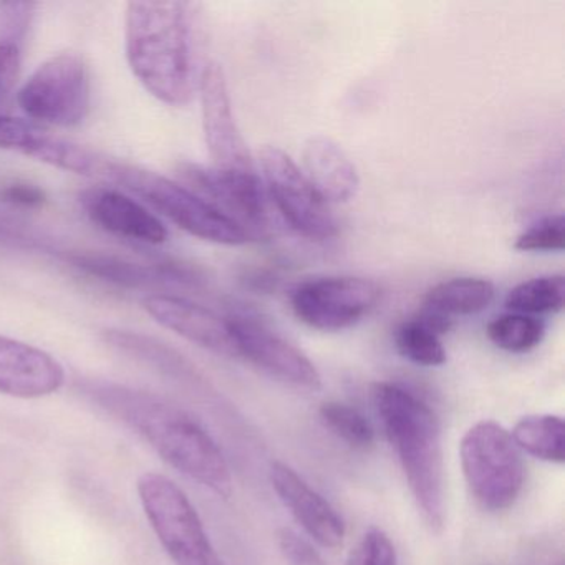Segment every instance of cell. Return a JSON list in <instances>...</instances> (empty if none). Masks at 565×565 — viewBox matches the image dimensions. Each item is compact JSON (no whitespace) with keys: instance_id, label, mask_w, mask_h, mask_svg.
I'll list each match as a JSON object with an SVG mask.
<instances>
[{"instance_id":"1","label":"cell","mask_w":565,"mask_h":565,"mask_svg":"<svg viewBox=\"0 0 565 565\" xmlns=\"http://www.w3.org/2000/svg\"><path fill=\"white\" fill-rule=\"evenodd\" d=\"M194 4L130 2L125 11L128 65L148 94L186 107L200 90Z\"/></svg>"},{"instance_id":"2","label":"cell","mask_w":565,"mask_h":565,"mask_svg":"<svg viewBox=\"0 0 565 565\" xmlns=\"http://www.w3.org/2000/svg\"><path fill=\"white\" fill-rule=\"evenodd\" d=\"M98 402L137 431L171 468L223 499L233 495V475L220 445L180 406L138 390L105 386Z\"/></svg>"},{"instance_id":"3","label":"cell","mask_w":565,"mask_h":565,"mask_svg":"<svg viewBox=\"0 0 565 565\" xmlns=\"http://www.w3.org/2000/svg\"><path fill=\"white\" fill-rule=\"evenodd\" d=\"M370 395L423 521L433 532H441L446 514L445 466L438 415L415 393L396 383H373Z\"/></svg>"},{"instance_id":"4","label":"cell","mask_w":565,"mask_h":565,"mask_svg":"<svg viewBox=\"0 0 565 565\" xmlns=\"http://www.w3.org/2000/svg\"><path fill=\"white\" fill-rule=\"evenodd\" d=\"M100 180L143 198L161 216L198 239L223 246H243L250 241L239 224L190 188L163 174L108 158Z\"/></svg>"},{"instance_id":"5","label":"cell","mask_w":565,"mask_h":565,"mask_svg":"<svg viewBox=\"0 0 565 565\" xmlns=\"http://www.w3.org/2000/svg\"><path fill=\"white\" fill-rule=\"evenodd\" d=\"M461 468L475 501L489 512L511 508L525 481L522 451L511 433L492 422L476 423L459 445Z\"/></svg>"},{"instance_id":"6","label":"cell","mask_w":565,"mask_h":565,"mask_svg":"<svg viewBox=\"0 0 565 565\" xmlns=\"http://www.w3.org/2000/svg\"><path fill=\"white\" fill-rule=\"evenodd\" d=\"M138 495L158 541L174 565H226L186 492L160 472L138 479Z\"/></svg>"},{"instance_id":"7","label":"cell","mask_w":565,"mask_h":565,"mask_svg":"<svg viewBox=\"0 0 565 565\" xmlns=\"http://www.w3.org/2000/svg\"><path fill=\"white\" fill-rule=\"evenodd\" d=\"M18 105L28 120L49 127L74 128L90 114V72L84 57L62 52L39 65L18 92Z\"/></svg>"},{"instance_id":"8","label":"cell","mask_w":565,"mask_h":565,"mask_svg":"<svg viewBox=\"0 0 565 565\" xmlns=\"http://www.w3.org/2000/svg\"><path fill=\"white\" fill-rule=\"evenodd\" d=\"M259 160L267 198L284 221L307 239H333L339 234V223L330 204L317 193L296 161L277 147L263 148Z\"/></svg>"},{"instance_id":"9","label":"cell","mask_w":565,"mask_h":565,"mask_svg":"<svg viewBox=\"0 0 565 565\" xmlns=\"http://www.w3.org/2000/svg\"><path fill=\"white\" fill-rule=\"evenodd\" d=\"M382 300V287L372 279L329 276L306 280L290 297L294 313L310 329L340 332L362 322Z\"/></svg>"},{"instance_id":"10","label":"cell","mask_w":565,"mask_h":565,"mask_svg":"<svg viewBox=\"0 0 565 565\" xmlns=\"http://www.w3.org/2000/svg\"><path fill=\"white\" fill-rule=\"evenodd\" d=\"M226 320L237 356L294 388L309 392L322 388V376L309 356L256 313L236 310Z\"/></svg>"},{"instance_id":"11","label":"cell","mask_w":565,"mask_h":565,"mask_svg":"<svg viewBox=\"0 0 565 565\" xmlns=\"http://www.w3.org/2000/svg\"><path fill=\"white\" fill-rule=\"evenodd\" d=\"M203 130L214 170L226 174H257L246 140L234 117L226 74L217 62L201 72L200 90Z\"/></svg>"},{"instance_id":"12","label":"cell","mask_w":565,"mask_h":565,"mask_svg":"<svg viewBox=\"0 0 565 565\" xmlns=\"http://www.w3.org/2000/svg\"><path fill=\"white\" fill-rule=\"evenodd\" d=\"M181 178L191 184V191L239 224L250 241L269 236V198L259 174H226L214 168L184 164Z\"/></svg>"},{"instance_id":"13","label":"cell","mask_w":565,"mask_h":565,"mask_svg":"<svg viewBox=\"0 0 565 565\" xmlns=\"http://www.w3.org/2000/svg\"><path fill=\"white\" fill-rule=\"evenodd\" d=\"M0 150L15 151L58 170L81 177L100 178L107 157L82 145L55 137L24 118L0 115Z\"/></svg>"},{"instance_id":"14","label":"cell","mask_w":565,"mask_h":565,"mask_svg":"<svg viewBox=\"0 0 565 565\" xmlns=\"http://www.w3.org/2000/svg\"><path fill=\"white\" fill-rule=\"evenodd\" d=\"M64 365L31 343L0 335V393L21 399L54 395L65 385Z\"/></svg>"},{"instance_id":"15","label":"cell","mask_w":565,"mask_h":565,"mask_svg":"<svg viewBox=\"0 0 565 565\" xmlns=\"http://www.w3.org/2000/svg\"><path fill=\"white\" fill-rule=\"evenodd\" d=\"M81 203L88 220L111 236L148 246H160L170 236L157 214L115 188H90L81 194Z\"/></svg>"},{"instance_id":"16","label":"cell","mask_w":565,"mask_h":565,"mask_svg":"<svg viewBox=\"0 0 565 565\" xmlns=\"http://www.w3.org/2000/svg\"><path fill=\"white\" fill-rule=\"evenodd\" d=\"M270 484L303 531L326 548L342 547L345 524L332 504L286 462L270 466Z\"/></svg>"},{"instance_id":"17","label":"cell","mask_w":565,"mask_h":565,"mask_svg":"<svg viewBox=\"0 0 565 565\" xmlns=\"http://www.w3.org/2000/svg\"><path fill=\"white\" fill-rule=\"evenodd\" d=\"M148 316L164 329L216 355L237 356L226 317L183 297L154 294L143 300Z\"/></svg>"},{"instance_id":"18","label":"cell","mask_w":565,"mask_h":565,"mask_svg":"<svg viewBox=\"0 0 565 565\" xmlns=\"http://www.w3.org/2000/svg\"><path fill=\"white\" fill-rule=\"evenodd\" d=\"M303 174L329 204L349 203L360 190L352 158L326 135L310 137L302 150Z\"/></svg>"},{"instance_id":"19","label":"cell","mask_w":565,"mask_h":565,"mask_svg":"<svg viewBox=\"0 0 565 565\" xmlns=\"http://www.w3.org/2000/svg\"><path fill=\"white\" fill-rule=\"evenodd\" d=\"M77 269L98 277L105 282L124 287H143L151 284L194 286L201 282L200 274L183 264H137L107 254L84 253L71 256Z\"/></svg>"},{"instance_id":"20","label":"cell","mask_w":565,"mask_h":565,"mask_svg":"<svg viewBox=\"0 0 565 565\" xmlns=\"http://www.w3.org/2000/svg\"><path fill=\"white\" fill-rule=\"evenodd\" d=\"M494 284L481 277H455L428 290L422 309L452 322L455 317L475 316L491 306Z\"/></svg>"},{"instance_id":"21","label":"cell","mask_w":565,"mask_h":565,"mask_svg":"<svg viewBox=\"0 0 565 565\" xmlns=\"http://www.w3.org/2000/svg\"><path fill=\"white\" fill-rule=\"evenodd\" d=\"M511 436L521 451L541 461L564 465L565 425L561 416H524L515 423Z\"/></svg>"},{"instance_id":"22","label":"cell","mask_w":565,"mask_h":565,"mask_svg":"<svg viewBox=\"0 0 565 565\" xmlns=\"http://www.w3.org/2000/svg\"><path fill=\"white\" fill-rule=\"evenodd\" d=\"M565 279L561 274L534 277L518 284L505 296L509 312L522 316H554L564 309Z\"/></svg>"},{"instance_id":"23","label":"cell","mask_w":565,"mask_h":565,"mask_svg":"<svg viewBox=\"0 0 565 565\" xmlns=\"http://www.w3.org/2000/svg\"><path fill=\"white\" fill-rule=\"evenodd\" d=\"M486 335L504 352H531L544 340L545 323L539 317L509 312L491 320L486 327Z\"/></svg>"},{"instance_id":"24","label":"cell","mask_w":565,"mask_h":565,"mask_svg":"<svg viewBox=\"0 0 565 565\" xmlns=\"http://www.w3.org/2000/svg\"><path fill=\"white\" fill-rule=\"evenodd\" d=\"M395 347L399 355L419 366H441L448 360L441 335L422 320L412 317L395 330Z\"/></svg>"},{"instance_id":"25","label":"cell","mask_w":565,"mask_h":565,"mask_svg":"<svg viewBox=\"0 0 565 565\" xmlns=\"http://www.w3.org/2000/svg\"><path fill=\"white\" fill-rule=\"evenodd\" d=\"M319 413L320 419L330 433L342 439L350 448L369 451L375 445V429L353 406L340 402H327L320 406Z\"/></svg>"},{"instance_id":"26","label":"cell","mask_w":565,"mask_h":565,"mask_svg":"<svg viewBox=\"0 0 565 565\" xmlns=\"http://www.w3.org/2000/svg\"><path fill=\"white\" fill-rule=\"evenodd\" d=\"M565 247V220L562 214L542 217L519 234L514 249L522 253H555Z\"/></svg>"},{"instance_id":"27","label":"cell","mask_w":565,"mask_h":565,"mask_svg":"<svg viewBox=\"0 0 565 565\" xmlns=\"http://www.w3.org/2000/svg\"><path fill=\"white\" fill-rule=\"evenodd\" d=\"M347 565H398L395 545L385 532L370 529L350 552Z\"/></svg>"},{"instance_id":"28","label":"cell","mask_w":565,"mask_h":565,"mask_svg":"<svg viewBox=\"0 0 565 565\" xmlns=\"http://www.w3.org/2000/svg\"><path fill=\"white\" fill-rule=\"evenodd\" d=\"M277 544L289 565H327L316 547L290 529L277 531Z\"/></svg>"},{"instance_id":"29","label":"cell","mask_w":565,"mask_h":565,"mask_svg":"<svg viewBox=\"0 0 565 565\" xmlns=\"http://www.w3.org/2000/svg\"><path fill=\"white\" fill-rule=\"evenodd\" d=\"M21 72V49L18 42L0 41V108L8 104ZM2 115V114H0Z\"/></svg>"},{"instance_id":"30","label":"cell","mask_w":565,"mask_h":565,"mask_svg":"<svg viewBox=\"0 0 565 565\" xmlns=\"http://www.w3.org/2000/svg\"><path fill=\"white\" fill-rule=\"evenodd\" d=\"M44 191L31 184H12L4 191V201L19 206L32 207L44 203Z\"/></svg>"}]
</instances>
